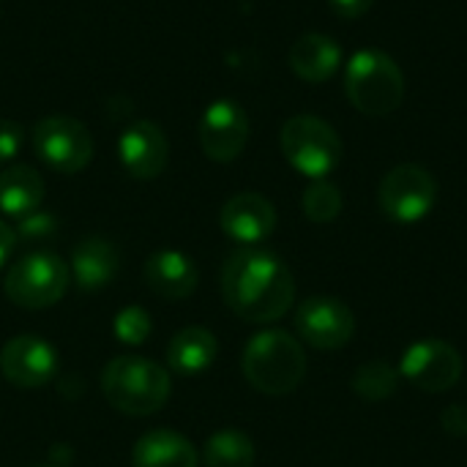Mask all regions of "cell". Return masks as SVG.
Instances as JSON below:
<instances>
[{"label": "cell", "instance_id": "30", "mask_svg": "<svg viewBox=\"0 0 467 467\" xmlns=\"http://www.w3.org/2000/svg\"><path fill=\"white\" fill-rule=\"evenodd\" d=\"M36 467H38V465H36Z\"/></svg>", "mask_w": 467, "mask_h": 467}, {"label": "cell", "instance_id": "27", "mask_svg": "<svg viewBox=\"0 0 467 467\" xmlns=\"http://www.w3.org/2000/svg\"><path fill=\"white\" fill-rule=\"evenodd\" d=\"M441 421L446 427V432L457 435V438H467V408L465 405H449L441 413Z\"/></svg>", "mask_w": 467, "mask_h": 467}, {"label": "cell", "instance_id": "10", "mask_svg": "<svg viewBox=\"0 0 467 467\" xmlns=\"http://www.w3.org/2000/svg\"><path fill=\"white\" fill-rule=\"evenodd\" d=\"M200 148L213 161H233L244 153L249 140V115L233 99H216L205 107L197 126Z\"/></svg>", "mask_w": 467, "mask_h": 467}, {"label": "cell", "instance_id": "14", "mask_svg": "<svg viewBox=\"0 0 467 467\" xmlns=\"http://www.w3.org/2000/svg\"><path fill=\"white\" fill-rule=\"evenodd\" d=\"M219 224L233 241H238L244 246H254L274 233L276 211H274L271 200H265L263 194L241 192L224 202V208L219 213Z\"/></svg>", "mask_w": 467, "mask_h": 467}, {"label": "cell", "instance_id": "20", "mask_svg": "<svg viewBox=\"0 0 467 467\" xmlns=\"http://www.w3.org/2000/svg\"><path fill=\"white\" fill-rule=\"evenodd\" d=\"M44 200V181L27 164H14L0 172V211L5 216H27Z\"/></svg>", "mask_w": 467, "mask_h": 467}, {"label": "cell", "instance_id": "16", "mask_svg": "<svg viewBox=\"0 0 467 467\" xmlns=\"http://www.w3.org/2000/svg\"><path fill=\"white\" fill-rule=\"evenodd\" d=\"M120 268L118 249L104 238H85L71 252V274L82 293H96L107 287Z\"/></svg>", "mask_w": 467, "mask_h": 467}, {"label": "cell", "instance_id": "13", "mask_svg": "<svg viewBox=\"0 0 467 467\" xmlns=\"http://www.w3.org/2000/svg\"><path fill=\"white\" fill-rule=\"evenodd\" d=\"M170 145L164 131L150 120H134L118 140V159L123 170L137 181H150L164 172Z\"/></svg>", "mask_w": 467, "mask_h": 467}, {"label": "cell", "instance_id": "9", "mask_svg": "<svg viewBox=\"0 0 467 467\" xmlns=\"http://www.w3.org/2000/svg\"><path fill=\"white\" fill-rule=\"evenodd\" d=\"M400 375L427 394H443L462 378V358L443 339H421L402 353Z\"/></svg>", "mask_w": 467, "mask_h": 467}, {"label": "cell", "instance_id": "24", "mask_svg": "<svg viewBox=\"0 0 467 467\" xmlns=\"http://www.w3.org/2000/svg\"><path fill=\"white\" fill-rule=\"evenodd\" d=\"M112 331L123 345H142L153 331V320L142 306H126L115 315Z\"/></svg>", "mask_w": 467, "mask_h": 467}, {"label": "cell", "instance_id": "3", "mask_svg": "<svg viewBox=\"0 0 467 467\" xmlns=\"http://www.w3.org/2000/svg\"><path fill=\"white\" fill-rule=\"evenodd\" d=\"M170 372L142 356H118L101 372L104 400L126 416H153L170 400Z\"/></svg>", "mask_w": 467, "mask_h": 467}, {"label": "cell", "instance_id": "6", "mask_svg": "<svg viewBox=\"0 0 467 467\" xmlns=\"http://www.w3.org/2000/svg\"><path fill=\"white\" fill-rule=\"evenodd\" d=\"M68 268L52 252H30L5 274V296L19 309H47L66 296Z\"/></svg>", "mask_w": 467, "mask_h": 467}, {"label": "cell", "instance_id": "28", "mask_svg": "<svg viewBox=\"0 0 467 467\" xmlns=\"http://www.w3.org/2000/svg\"><path fill=\"white\" fill-rule=\"evenodd\" d=\"M328 3H331L334 14H339L345 19H356V16L367 14L375 0H328Z\"/></svg>", "mask_w": 467, "mask_h": 467}, {"label": "cell", "instance_id": "7", "mask_svg": "<svg viewBox=\"0 0 467 467\" xmlns=\"http://www.w3.org/2000/svg\"><path fill=\"white\" fill-rule=\"evenodd\" d=\"M33 150L55 172L74 175L93 159V137L71 115H49L33 126Z\"/></svg>", "mask_w": 467, "mask_h": 467}, {"label": "cell", "instance_id": "17", "mask_svg": "<svg viewBox=\"0 0 467 467\" xmlns=\"http://www.w3.org/2000/svg\"><path fill=\"white\" fill-rule=\"evenodd\" d=\"M342 66V47L326 33H304L290 49V68L304 82H326Z\"/></svg>", "mask_w": 467, "mask_h": 467}, {"label": "cell", "instance_id": "1", "mask_svg": "<svg viewBox=\"0 0 467 467\" xmlns=\"http://www.w3.org/2000/svg\"><path fill=\"white\" fill-rule=\"evenodd\" d=\"M224 304L246 323H274L285 317L296 298V282L279 254L246 246L230 254L222 271Z\"/></svg>", "mask_w": 467, "mask_h": 467}, {"label": "cell", "instance_id": "29", "mask_svg": "<svg viewBox=\"0 0 467 467\" xmlns=\"http://www.w3.org/2000/svg\"><path fill=\"white\" fill-rule=\"evenodd\" d=\"M14 246H16V233H14V227H8L5 222H0V268H3L5 260L11 257Z\"/></svg>", "mask_w": 467, "mask_h": 467}, {"label": "cell", "instance_id": "5", "mask_svg": "<svg viewBox=\"0 0 467 467\" xmlns=\"http://www.w3.org/2000/svg\"><path fill=\"white\" fill-rule=\"evenodd\" d=\"M279 145L293 170L312 181H323L342 161V140L337 129L317 115H296L282 126Z\"/></svg>", "mask_w": 467, "mask_h": 467}, {"label": "cell", "instance_id": "23", "mask_svg": "<svg viewBox=\"0 0 467 467\" xmlns=\"http://www.w3.org/2000/svg\"><path fill=\"white\" fill-rule=\"evenodd\" d=\"M304 213L309 222L315 224H328L339 216L342 211V192L331 183V181H315L306 192H304Z\"/></svg>", "mask_w": 467, "mask_h": 467}, {"label": "cell", "instance_id": "25", "mask_svg": "<svg viewBox=\"0 0 467 467\" xmlns=\"http://www.w3.org/2000/svg\"><path fill=\"white\" fill-rule=\"evenodd\" d=\"M55 230H57V222H55L52 213L33 211V213H27V216L19 219V224H16L14 233H16V241L19 238L22 241H49L55 235Z\"/></svg>", "mask_w": 467, "mask_h": 467}, {"label": "cell", "instance_id": "2", "mask_svg": "<svg viewBox=\"0 0 467 467\" xmlns=\"http://www.w3.org/2000/svg\"><path fill=\"white\" fill-rule=\"evenodd\" d=\"M241 367L252 389L268 397H285L301 386L306 375V353L296 337L271 328L246 342Z\"/></svg>", "mask_w": 467, "mask_h": 467}, {"label": "cell", "instance_id": "12", "mask_svg": "<svg viewBox=\"0 0 467 467\" xmlns=\"http://www.w3.org/2000/svg\"><path fill=\"white\" fill-rule=\"evenodd\" d=\"M0 375L16 389H41L57 375V353L47 339L19 334L0 350Z\"/></svg>", "mask_w": 467, "mask_h": 467}, {"label": "cell", "instance_id": "8", "mask_svg": "<svg viewBox=\"0 0 467 467\" xmlns=\"http://www.w3.org/2000/svg\"><path fill=\"white\" fill-rule=\"evenodd\" d=\"M438 200V183L432 172L421 164H397L391 172H386L378 202L380 211L397 222V224H416L435 208Z\"/></svg>", "mask_w": 467, "mask_h": 467}, {"label": "cell", "instance_id": "22", "mask_svg": "<svg viewBox=\"0 0 467 467\" xmlns=\"http://www.w3.org/2000/svg\"><path fill=\"white\" fill-rule=\"evenodd\" d=\"M397 383H400V372L383 358L361 364L353 375V391L367 402H386L389 397H394Z\"/></svg>", "mask_w": 467, "mask_h": 467}, {"label": "cell", "instance_id": "18", "mask_svg": "<svg viewBox=\"0 0 467 467\" xmlns=\"http://www.w3.org/2000/svg\"><path fill=\"white\" fill-rule=\"evenodd\" d=\"M219 353V342L208 328L200 326H189L183 331H178L170 345H167V364L172 372L189 378V375H200L205 372Z\"/></svg>", "mask_w": 467, "mask_h": 467}, {"label": "cell", "instance_id": "11", "mask_svg": "<svg viewBox=\"0 0 467 467\" xmlns=\"http://www.w3.org/2000/svg\"><path fill=\"white\" fill-rule=\"evenodd\" d=\"M296 331L317 350H339L356 334V317L348 304L331 296L306 298L296 312Z\"/></svg>", "mask_w": 467, "mask_h": 467}, {"label": "cell", "instance_id": "21", "mask_svg": "<svg viewBox=\"0 0 467 467\" xmlns=\"http://www.w3.org/2000/svg\"><path fill=\"white\" fill-rule=\"evenodd\" d=\"M205 467H252L254 465V443L249 435L238 430H222L205 443Z\"/></svg>", "mask_w": 467, "mask_h": 467}, {"label": "cell", "instance_id": "26", "mask_svg": "<svg viewBox=\"0 0 467 467\" xmlns=\"http://www.w3.org/2000/svg\"><path fill=\"white\" fill-rule=\"evenodd\" d=\"M25 142V129L22 123L11 120V118H0V164L11 161Z\"/></svg>", "mask_w": 467, "mask_h": 467}, {"label": "cell", "instance_id": "19", "mask_svg": "<svg viewBox=\"0 0 467 467\" xmlns=\"http://www.w3.org/2000/svg\"><path fill=\"white\" fill-rule=\"evenodd\" d=\"M131 462L134 467H197V451L183 435L172 430H153L137 441Z\"/></svg>", "mask_w": 467, "mask_h": 467}, {"label": "cell", "instance_id": "15", "mask_svg": "<svg viewBox=\"0 0 467 467\" xmlns=\"http://www.w3.org/2000/svg\"><path fill=\"white\" fill-rule=\"evenodd\" d=\"M197 265L178 249H159L145 260V282L161 298H189L197 287Z\"/></svg>", "mask_w": 467, "mask_h": 467}, {"label": "cell", "instance_id": "4", "mask_svg": "<svg viewBox=\"0 0 467 467\" xmlns=\"http://www.w3.org/2000/svg\"><path fill=\"white\" fill-rule=\"evenodd\" d=\"M350 104L364 115H391L405 101V74L389 52L361 49L345 68Z\"/></svg>", "mask_w": 467, "mask_h": 467}]
</instances>
